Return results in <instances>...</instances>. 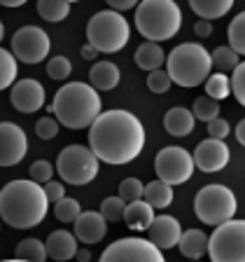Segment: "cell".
Listing matches in <instances>:
<instances>
[{
	"label": "cell",
	"mask_w": 245,
	"mask_h": 262,
	"mask_svg": "<svg viewBox=\"0 0 245 262\" xmlns=\"http://www.w3.org/2000/svg\"><path fill=\"white\" fill-rule=\"evenodd\" d=\"M89 147L105 164H129L145 147L142 122L129 110L101 113L89 126Z\"/></svg>",
	"instance_id": "1"
},
{
	"label": "cell",
	"mask_w": 245,
	"mask_h": 262,
	"mask_svg": "<svg viewBox=\"0 0 245 262\" xmlns=\"http://www.w3.org/2000/svg\"><path fill=\"white\" fill-rule=\"evenodd\" d=\"M49 211L42 185L33 180H10L0 190V220L14 229L38 227Z\"/></svg>",
	"instance_id": "2"
},
{
	"label": "cell",
	"mask_w": 245,
	"mask_h": 262,
	"mask_svg": "<svg viewBox=\"0 0 245 262\" xmlns=\"http://www.w3.org/2000/svg\"><path fill=\"white\" fill-rule=\"evenodd\" d=\"M101 110L103 101L91 84L68 82L54 94L49 113H54V120H59V124H63L65 129L80 131L89 129L101 117Z\"/></svg>",
	"instance_id": "3"
},
{
	"label": "cell",
	"mask_w": 245,
	"mask_h": 262,
	"mask_svg": "<svg viewBox=\"0 0 245 262\" xmlns=\"http://www.w3.org/2000/svg\"><path fill=\"white\" fill-rule=\"evenodd\" d=\"M182 26V12L173 0H142L136 7V28L145 42L170 40Z\"/></svg>",
	"instance_id": "4"
},
{
	"label": "cell",
	"mask_w": 245,
	"mask_h": 262,
	"mask_svg": "<svg viewBox=\"0 0 245 262\" xmlns=\"http://www.w3.org/2000/svg\"><path fill=\"white\" fill-rule=\"evenodd\" d=\"M212 71V59L203 45L182 42L166 56V73L180 87H199L206 84Z\"/></svg>",
	"instance_id": "5"
},
{
	"label": "cell",
	"mask_w": 245,
	"mask_h": 262,
	"mask_svg": "<svg viewBox=\"0 0 245 262\" xmlns=\"http://www.w3.org/2000/svg\"><path fill=\"white\" fill-rule=\"evenodd\" d=\"M131 35V26L124 19V14L112 10H103L89 19L87 24V38L89 45L98 54H114L126 47Z\"/></svg>",
	"instance_id": "6"
},
{
	"label": "cell",
	"mask_w": 245,
	"mask_h": 262,
	"mask_svg": "<svg viewBox=\"0 0 245 262\" xmlns=\"http://www.w3.org/2000/svg\"><path fill=\"white\" fill-rule=\"evenodd\" d=\"M236 194L227 185H206L199 190L194 199L196 218L206 225H219L234 220L236 215Z\"/></svg>",
	"instance_id": "7"
},
{
	"label": "cell",
	"mask_w": 245,
	"mask_h": 262,
	"mask_svg": "<svg viewBox=\"0 0 245 262\" xmlns=\"http://www.w3.org/2000/svg\"><path fill=\"white\" fill-rule=\"evenodd\" d=\"M101 159L84 145H65L56 157V171L68 185H89L98 176Z\"/></svg>",
	"instance_id": "8"
},
{
	"label": "cell",
	"mask_w": 245,
	"mask_h": 262,
	"mask_svg": "<svg viewBox=\"0 0 245 262\" xmlns=\"http://www.w3.org/2000/svg\"><path fill=\"white\" fill-rule=\"evenodd\" d=\"M208 253L212 262H245V220H229L215 227Z\"/></svg>",
	"instance_id": "9"
},
{
	"label": "cell",
	"mask_w": 245,
	"mask_h": 262,
	"mask_svg": "<svg viewBox=\"0 0 245 262\" xmlns=\"http://www.w3.org/2000/svg\"><path fill=\"white\" fill-rule=\"evenodd\" d=\"M196 164H194V155H189V150L180 145H168L161 147L154 159V171H157L159 180L173 185H182L191 178Z\"/></svg>",
	"instance_id": "10"
},
{
	"label": "cell",
	"mask_w": 245,
	"mask_h": 262,
	"mask_svg": "<svg viewBox=\"0 0 245 262\" xmlns=\"http://www.w3.org/2000/svg\"><path fill=\"white\" fill-rule=\"evenodd\" d=\"M98 262H166L157 246L150 239L124 236L110 244Z\"/></svg>",
	"instance_id": "11"
},
{
	"label": "cell",
	"mask_w": 245,
	"mask_h": 262,
	"mask_svg": "<svg viewBox=\"0 0 245 262\" xmlns=\"http://www.w3.org/2000/svg\"><path fill=\"white\" fill-rule=\"evenodd\" d=\"M49 35L40 26H21L12 38V54L21 63H40L49 54Z\"/></svg>",
	"instance_id": "12"
},
{
	"label": "cell",
	"mask_w": 245,
	"mask_h": 262,
	"mask_svg": "<svg viewBox=\"0 0 245 262\" xmlns=\"http://www.w3.org/2000/svg\"><path fill=\"white\" fill-rule=\"evenodd\" d=\"M28 152V138L14 122H0V166H16Z\"/></svg>",
	"instance_id": "13"
},
{
	"label": "cell",
	"mask_w": 245,
	"mask_h": 262,
	"mask_svg": "<svg viewBox=\"0 0 245 262\" xmlns=\"http://www.w3.org/2000/svg\"><path fill=\"white\" fill-rule=\"evenodd\" d=\"M10 101L14 105V110H19L23 115L38 113L44 105V87L33 77H23V80L14 82V87L10 92Z\"/></svg>",
	"instance_id": "14"
},
{
	"label": "cell",
	"mask_w": 245,
	"mask_h": 262,
	"mask_svg": "<svg viewBox=\"0 0 245 262\" xmlns=\"http://www.w3.org/2000/svg\"><path fill=\"white\" fill-rule=\"evenodd\" d=\"M229 145L224 141H212L206 138L196 145L194 150V164L196 169H201L203 173H217L229 164Z\"/></svg>",
	"instance_id": "15"
},
{
	"label": "cell",
	"mask_w": 245,
	"mask_h": 262,
	"mask_svg": "<svg viewBox=\"0 0 245 262\" xmlns=\"http://www.w3.org/2000/svg\"><path fill=\"white\" fill-rule=\"evenodd\" d=\"M72 234L82 244L93 246L105 239V234H108V220L96 211H84L75 220V225H72Z\"/></svg>",
	"instance_id": "16"
},
{
	"label": "cell",
	"mask_w": 245,
	"mask_h": 262,
	"mask_svg": "<svg viewBox=\"0 0 245 262\" xmlns=\"http://www.w3.org/2000/svg\"><path fill=\"white\" fill-rule=\"evenodd\" d=\"M150 232V241L157 246L159 251H166V248H173L180 244V236H182V227L173 215H157L152 223V227L147 229Z\"/></svg>",
	"instance_id": "17"
},
{
	"label": "cell",
	"mask_w": 245,
	"mask_h": 262,
	"mask_svg": "<svg viewBox=\"0 0 245 262\" xmlns=\"http://www.w3.org/2000/svg\"><path fill=\"white\" fill-rule=\"evenodd\" d=\"M47 246V255L56 262H65V260H72L77 255V239L72 232H65V229H56L52 234L47 236L44 241Z\"/></svg>",
	"instance_id": "18"
},
{
	"label": "cell",
	"mask_w": 245,
	"mask_h": 262,
	"mask_svg": "<svg viewBox=\"0 0 245 262\" xmlns=\"http://www.w3.org/2000/svg\"><path fill=\"white\" fill-rule=\"evenodd\" d=\"M119 68L112 63V61H96L89 71V84H91L96 92H110L119 84Z\"/></svg>",
	"instance_id": "19"
},
{
	"label": "cell",
	"mask_w": 245,
	"mask_h": 262,
	"mask_svg": "<svg viewBox=\"0 0 245 262\" xmlns=\"http://www.w3.org/2000/svg\"><path fill=\"white\" fill-rule=\"evenodd\" d=\"M194 124H196V117L191 115V110L187 108H170L168 113L163 115V129H166V134H170V136H189L191 131H194Z\"/></svg>",
	"instance_id": "20"
},
{
	"label": "cell",
	"mask_w": 245,
	"mask_h": 262,
	"mask_svg": "<svg viewBox=\"0 0 245 262\" xmlns=\"http://www.w3.org/2000/svg\"><path fill=\"white\" fill-rule=\"evenodd\" d=\"M208 246H210V239H208V234L203 232V229H187V232H182V236H180V253L187 257V260H201L203 255L208 253Z\"/></svg>",
	"instance_id": "21"
},
{
	"label": "cell",
	"mask_w": 245,
	"mask_h": 262,
	"mask_svg": "<svg viewBox=\"0 0 245 262\" xmlns=\"http://www.w3.org/2000/svg\"><path fill=\"white\" fill-rule=\"evenodd\" d=\"M154 208L150 206L147 202H133L126 206V213H124V223L129 229H133V232H147V229L152 227L154 223Z\"/></svg>",
	"instance_id": "22"
},
{
	"label": "cell",
	"mask_w": 245,
	"mask_h": 262,
	"mask_svg": "<svg viewBox=\"0 0 245 262\" xmlns=\"http://www.w3.org/2000/svg\"><path fill=\"white\" fill-rule=\"evenodd\" d=\"M166 63V52L161 49V45L157 42H142L136 49V66L147 73L161 71V66Z\"/></svg>",
	"instance_id": "23"
},
{
	"label": "cell",
	"mask_w": 245,
	"mask_h": 262,
	"mask_svg": "<svg viewBox=\"0 0 245 262\" xmlns=\"http://www.w3.org/2000/svg\"><path fill=\"white\" fill-rule=\"evenodd\" d=\"M189 7L199 19L212 21V19H219L227 14L234 7V0H189Z\"/></svg>",
	"instance_id": "24"
},
{
	"label": "cell",
	"mask_w": 245,
	"mask_h": 262,
	"mask_svg": "<svg viewBox=\"0 0 245 262\" xmlns=\"http://www.w3.org/2000/svg\"><path fill=\"white\" fill-rule=\"evenodd\" d=\"M142 202H147L152 208H168L170 202H173V187L163 180H152L145 185V192H142Z\"/></svg>",
	"instance_id": "25"
},
{
	"label": "cell",
	"mask_w": 245,
	"mask_h": 262,
	"mask_svg": "<svg viewBox=\"0 0 245 262\" xmlns=\"http://www.w3.org/2000/svg\"><path fill=\"white\" fill-rule=\"evenodd\" d=\"M14 257L16 260H23V262H44L47 260V246L44 241L35 239V236H28V239L19 241L14 248Z\"/></svg>",
	"instance_id": "26"
},
{
	"label": "cell",
	"mask_w": 245,
	"mask_h": 262,
	"mask_svg": "<svg viewBox=\"0 0 245 262\" xmlns=\"http://www.w3.org/2000/svg\"><path fill=\"white\" fill-rule=\"evenodd\" d=\"M38 14L44 21H63L70 14V3L68 0H38Z\"/></svg>",
	"instance_id": "27"
},
{
	"label": "cell",
	"mask_w": 245,
	"mask_h": 262,
	"mask_svg": "<svg viewBox=\"0 0 245 262\" xmlns=\"http://www.w3.org/2000/svg\"><path fill=\"white\" fill-rule=\"evenodd\" d=\"M206 96L215 98V101L231 96V77L224 73H210V77L206 80Z\"/></svg>",
	"instance_id": "28"
},
{
	"label": "cell",
	"mask_w": 245,
	"mask_h": 262,
	"mask_svg": "<svg viewBox=\"0 0 245 262\" xmlns=\"http://www.w3.org/2000/svg\"><path fill=\"white\" fill-rule=\"evenodd\" d=\"M210 59H212V66L217 68V73H224V75H227L229 71H236L238 63H240L238 54H236L231 47H227V45H222V47L215 49V52L210 54Z\"/></svg>",
	"instance_id": "29"
},
{
	"label": "cell",
	"mask_w": 245,
	"mask_h": 262,
	"mask_svg": "<svg viewBox=\"0 0 245 262\" xmlns=\"http://www.w3.org/2000/svg\"><path fill=\"white\" fill-rule=\"evenodd\" d=\"M191 115H194L196 120L201 122H212L219 117V101H215V98L210 96H199L194 101V105H191Z\"/></svg>",
	"instance_id": "30"
},
{
	"label": "cell",
	"mask_w": 245,
	"mask_h": 262,
	"mask_svg": "<svg viewBox=\"0 0 245 262\" xmlns=\"http://www.w3.org/2000/svg\"><path fill=\"white\" fill-rule=\"evenodd\" d=\"M229 47L238 56L245 54V12L236 14L229 24Z\"/></svg>",
	"instance_id": "31"
},
{
	"label": "cell",
	"mask_w": 245,
	"mask_h": 262,
	"mask_svg": "<svg viewBox=\"0 0 245 262\" xmlns=\"http://www.w3.org/2000/svg\"><path fill=\"white\" fill-rule=\"evenodd\" d=\"M16 80V59L12 52L0 47V92L7 87H14Z\"/></svg>",
	"instance_id": "32"
},
{
	"label": "cell",
	"mask_w": 245,
	"mask_h": 262,
	"mask_svg": "<svg viewBox=\"0 0 245 262\" xmlns=\"http://www.w3.org/2000/svg\"><path fill=\"white\" fill-rule=\"evenodd\" d=\"M82 204L72 196H63L59 204H54V215L59 223H75L77 218L82 215Z\"/></svg>",
	"instance_id": "33"
},
{
	"label": "cell",
	"mask_w": 245,
	"mask_h": 262,
	"mask_svg": "<svg viewBox=\"0 0 245 262\" xmlns=\"http://www.w3.org/2000/svg\"><path fill=\"white\" fill-rule=\"evenodd\" d=\"M126 206H129V204H126L121 196H108V199H103L98 213H101L108 223H119V220H124Z\"/></svg>",
	"instance_id": "34"
},
{
	"label": "cell",
	"mask_w": 245,
	"mask_h": 262,
	"mask_svg": "<svg viewBox=\"0 0 245 262\" xmlns=\"http://www.w3.org/2000/svg\"><path fill=\"white\" fill-rule=\"evenodd\" d=\"M72 73V63L68 56H52V59L47 61V75L52 77V80H68V75Z\"/></svg>",
	"instance_id": "35"
},
{
	"label": "cell",
	"mask_w": 245,
	"mask_h": 262,
	"mask_svg": "<svg viewBox=\"0 0 245 262\" xmlns=\"http://www.w3.org/2000/svg\"><path fill=\"white\" fill-rule=\"evenodd\" d=\"M142 192H145V185H142L138 178H124L119 183V196L124 199L126 204L140 202V199H142Z\"/></svg>",
	"instance_id": "36"
},
{
	"label": "cell",
	"mask_w": 245,
	"mask_h": 262,
	"mask_svg": "<svg viewBox=\"0 0 245 262\" xmlns=\"http://www.w3.org/2000/svg\"><path fill=\"white\" fill-rule=\"evenodd\" d=\"M31 180L33 183H38V185H47V183H52L54 180V166L47 162V159H38V162L31 164Z\"/></svg>",
	"instance_id": "37"
},
{
	"label": "cell",
	"mask_w": 245,
	"mask_h": 262,
	"mask_svg": "<svg viewBox=\"0 0 245 262\" xmlns=\"http://www.w3.org/2000/svg\"><path fill=\"white\" fill-rule=\"evenodd\" d=\"M170 84H173V80L166 71H154L147 75V89L152 94H166L170 89Z\"/></svg>",
	"instance_id": "38"
},
{
	"label": "cell",
	"mask_w": 245,
	"mask_h": 262,
	"mask_svg": "<svg viewBox=\"0 0 245 262\" xmlns=\"http://www.w3.org/2000/svg\"><path fill=\"white\" fill-rule=\"evenodd\" d=\"M35 136L40 141H52V138L59 136V122L54 117H40L35 122Z\"/></svg>",
	"instance_id": "39"
},
{
	"label": "cell",
	"mask_w": 245,
	"mask_h": 262,
	"mask_svg": "<svg viewBox=\"0 0 245 262\" xmlns=\"http://www.w3.org/2000/svg\"><path fill=\"white\" fill-rule=\"evenodd\" d=\"M231 94H234L236 101L245 108V61H240L238 68H236L234 75H231Z\"/></svg>",
	"instance_id": "40"
},
{
	"label": "cell",
	"mask_w": 245,
	"mask_h": 262,
	"mask_svg": "<svg viewBox=\"0 0 245 262\" xmlns=\"http://www.w3.org/2000/svg\"><path fill=\"white\" fill-rule=\"evenodd\" d=\"M229 122L222 120V117H217V120L208 122V138H212V141H224V138L229 136Z\"/></svg>",
	"instance_id": "41"
},
{
	"label": "cell",
	"mask_w": 245,
	"mask_h": 262,
	"mask_svg": "<svg viewBox=\"0 0 245 262\" xmlns=\"http://www.w3.org/2000/svg\"><path fill=\"white\" fill-rule=\"evenodd\" d=\"M42 190H44V196H47L49 204H59L61 199L65 196V185L63 183H59V180H52V183L42 185Z\"/></svg>",
	"instance_id": "42"
},
{
	"label": "cell",
	"mask_w": 245,
	"mask_h": 262,
	"mask_svg": "<svg viewBox=\"0 0 245 262\" xmlns=\"http://www.w3.org/2000/svg\"><path fill=\"white\" fill-rule=\"evenodd\" d=\"M133 7H138L136 0H108V10L112 12H126V10H133Z\"/></svg>",
	"instance_id": "43"
},
{
	"label": "cell",
	"mask_w": 245,
	"mask_h": 262,
	"mask_svg": "<svg viewBox=\"0 0 245 262\" xmlns=\"http://www.w3.org/2000/svg\"><path fill=\"white\" fill-rule=\"evenodd\" d=\"M212 33V24L210 21H203V19H199V21L194 24V35L196 38H208Z\"/></svg>",
	"instance_id": "44"
},
{
	"label": "cell",
	"mask_w": 245,
	"mask_h": 262,
	"mask_svg": "<svg viewBox=\"0 0 245 262\" xmlns=\"http://www.w3.org/2000/svg\"><path fill=\"white\" fill-rule=\"evenodd\" d=\"M80 54H82V59H87V61H93V59H96V56H98V52H96V49H93L91 47V45H84V47H82L80 49Z\"/></svg>",
	"instance_id": "45"
},
{
	"label": "cell",
	"mask_w": 245,
	"mask_h": 262,
	"mask_svg": "<svg viewBox=\"0 0 245 262\" xmlns=\"http://www.w3.org/2000/svg\"><path fill=\"white\" fill-rule=\"evenodd\" d=\"M234 134H236V141H238L240 145L245 147V120H240V122H238V126H236Z\"/></svg>",
	"instance_id": "46"
},
{
	"label": "cell",
	"mask_w": 245,
	"mask_h": 262,
	"mask_svg": "<svg viewBox=\"0 0 245 262\" xmlns=\"http://www.w3.org/2000/svg\"><path fill=\"white\" fill-rule=\"evenodd\" d=\"M75 260L77 262H91V251H89V248H77Z\"/></svg>",
	"instance_id": "47"
},
{
	"label": "cell",
	"mask_w": 245,
	"mask_h": 262,
	"mask_svg": "<svg viewBox=\"0 0 245 262\" xmlns=\"http://www.w3.org/2000/svg\"><path fill=\"white\" fill-rule=\"evenodd\" d=\"M26 0H0V5L3 7H23Z\"/></svg>",
	"instance_id": "48"
},
{
	"label": "cell",
	"mask_w": 245,
	"mask_h": 262,
	"mask_svg": "<svg viewBox=\"0 0 245 262\" xmlns=\"http://www.w3.org/2000/svg\"><path fill=\"white\" fill-rule=\"evenodd\" d=\"M3 38H5V24L0 21V42H3Z\"/></svg>",
	"instance_id": "49"
},
{
	"label": "cell",
	"mask_w": 245,
	"mask_h": 262,
	"mask_svg": "<svg viewBox=\"0 0 245 262\" xmlns=\"http://www.w3.org/2000/svg\"><path fill=\"white\" fill-rule=\"evenodd\" d=\"M0 262H23V260H16V257H12V260H0Z\"/></svg>",
	"instance_id": "50"
},
{
	"label": "cell",
	"mask_w": 245,
	"mask_h": 262,
	"mask_svg": "<svg viewBox=\"0 0 245 262\" xmlns=\"http://www.w3.org/2000/svg\"><path fill=\"white\" fill-rule=\"evenodd\" d=\"M0 227H3V220H0Z\"/></svg>",
	"instance_id": "51"
},
{
	"label": "cell",
	"mask_w": 245,
	"mask_h": 262,
	"mask_svg": "<svg viewBox=\"0 0 245 262\" xmlns=\"http://www.w3.org/2000/svg\"><path fill=\"white\" fill-rule=\"evenodd\" d=\"M194 262H199V260H194Z\"/></svg>",
	"instance_id": "52"
}]
</instances>
